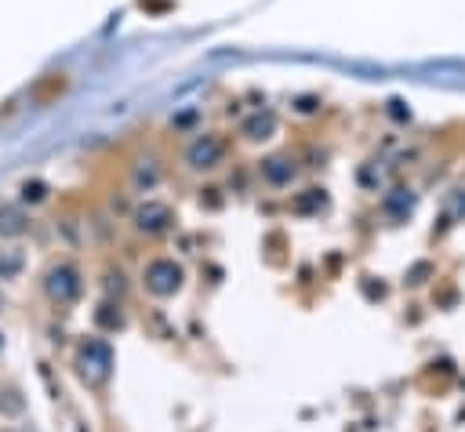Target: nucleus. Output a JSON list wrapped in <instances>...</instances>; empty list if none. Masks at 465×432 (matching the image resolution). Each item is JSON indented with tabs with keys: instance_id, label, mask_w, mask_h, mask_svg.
Segmentation results:
<instances>
[{
	"instance_id": "1",
	"label": "nucleus",
	"mask_w": 465,
	"mask_h": 432,
	"mask_svg": "<svg viewBox=\"0 0 465 432\" xmlns=\"http://www.w3.org/2000/svg\"><path fill=\"white\" fill-rule=\"evenodd\" d=\"M182 160H185V167H193V171H211V167H218V163L225 160V138L214 134V131H200V134L189 138Z\"/></svg>"
},
{
	"instance_id": "3",
	"label": "nucleus",
	"mask_w": 465,
	"mask_h": 432,
	"mask_svg": "<svg viewBox=\"0 0 465 432\" xmlns=\"http://www.w3.org/2000/svg\"><path fill=\"white\" fill-rule=\"evenodd\" d=\"M262 174H265V182H269V185H283V182H291L294 167H291V160H287V156H272V160H265Z\"/></svg>"
},
{
	"instance_id": "2",
	"label": "nucleus",
	"mask_w": 465,
	"mask_h": 432,
	"mask_svg": "<svg viewBox=\"0 0 465 432\" xmlns=\"http://www.w3.org/2000/svg\"><path fill=\"white\" fill-rule=\"evenodd\" d=\"M171 221V211L163 207V203H145L142 211H138V229H149V232H160L163 225Z\"/></svg>"
},
{
	"instance_id": "4",
	"label": "nucleus",
	"mask_w": 465,
	"mask_h": 432,
	"mask_svg": "<svg viewBox=\"0 0 465 432\" xmlns=\"http://www.w3.org/2000/svg\"><path fill=\"white\" fill-rule=\"evenodd\" d=\"M276 127V116L272 113H251V120H243V134L247 138H269V131Z\"/></svg>"
}]
</instances>
